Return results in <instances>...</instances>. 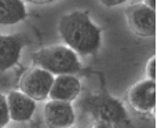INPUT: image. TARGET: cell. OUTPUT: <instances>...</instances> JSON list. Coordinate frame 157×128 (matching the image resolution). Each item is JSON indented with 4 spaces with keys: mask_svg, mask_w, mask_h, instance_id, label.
I'll use <instances>...</instances> for the list:
<instances>
[{
    "mask_svg": "<svg viewBox=\"0 0 157 128\" xmlns=\"http://www.w3.org/2000/svg\"><path fill=\"white\" fill-rule=\"evenodd\" d=\"M81 115L91 119L94 123H102L114 128L124 126L128 121L123 104L108 92H92L78 102Z\"/></svg>",
    "mask_w": 157,
    "mask_h": 128,
    "instance_id": "7a4b0ae2",
    "label": "cell"
},
{
    "mask_svg": "<svg viewBox=\"0 0 157 128\" xmlns=\"http://www.w3.org/2000/svg\"><path fill=\"white\" fill-rule=\"evenodd\" d=\"M68 128H76V127H68Z\"/></svg>",
    "mask_w": 157,
    "mask_h": 128,
    "instance_id": "ac0fdd59",
    "label": "cell"
},
{
    "mask_svg": "<svg viewBox=\"0 0 157 128\" xmlns=\"http://www.w3.org/2000/svg\"><path fill=\"white\" fill-rule=\"evenodd\" d=\"M81 92V83L73 74L55 76L50 90L48 98L51 101H61L72 104Z\"/></svg>",
    "mask_w": 157,
    "mask_h": 128,
    "instance_id": "9c48e42d",
    "label": "cell"
},
{
    "mask_svg": "<svg viewBox=\"0 0 157 128\" xmlns=\"http://www.w3.org/2000/svg\"><path fill=\"white\" fill-rule=\"evenodd\" d=\"M127 21L130 28L139 36L153 37L156 35V10L144 3L132 4L127 8Z\"/></svg>",
    "mask_w": 157,
    "mask_h": 128,
    "instance_id": "5b68a950",
    "label": "cell"
},
{
    "mask_svg": "<svg viewBox=\"0 0 157 128\" xmlns=\"http://www.w3.org/2000/svg\"><path fill=\"white\" fill-rule=\"evenodd\" d=\"M32 61L36 68L51 73L52 76L61 74H76L80 72L81 63L78 55L66 46H51L35 51Z\"/></svg>",
    "mask_w": 157,
    "mask_h": 128,
    "instance_id": "3957f363",
    "label": "cell"
},
{
    "mask_svg": "<svg viewBox=\"0 0 157 128\" xmlns=\"http://www.w3.org/2000/svg\"><path fill=\"white\" fill-rule=\"evenodd\" d=\"M26 15L22 0H0V25H15L24 21Z\"/></svg>",
    "mask_w": 157,
    "mask_h": 128,
    "instance_id": "8fae6325",
    "label": "cell"
},
{
    "mask_svg": "<svg viewBox=\"0 0 157 128\" xmlns=\"http://www.w3.org/2000/svg\"><path fill=\"white\" fill-rule=\"evenodd\" d=\"M54 76L40 68H32L26 70L19 79V91L33 99L35 102L48 98Z\"/></svg>",
    "mask_w": 157,
    "mask_h": 128,
    "instance_id": "277c9868",
    "label": "cell"
},
{
    "mask_svg": "<svg viewBox=\"0 0 157 128\" xmlns=\"http://www.w3.org/2000/svg\"><path fill=\"white\" fill-rule=\"evenodd\" d=\"M10 123V115H8V106L6 101V95L0 92V128H4Z\"/></svg>",
    "mask_w": 157,
    "mask_h": 128,
    "instance_id": "7c38bea8",
    "label": "cell"
},
{
    "mask_svg": "<svg viewBox=\"0 0 157 128\" xmlns=\"http://www.w3.org/2000/svg\"><path fill=\"white\" fill-rule=\"evenodd\" d=\"M22 2L35 3V4H47V3H52V2H55V0H22Z\"/></svg>",
    "mask_w": 157,
    "mask_h": 128,
    "instance_id": "9a60e30c",
    "label": "cell"
},
{
    "mask_svg": "<svg viewBox=\"0 0 157 128\" xmlns=\"http://www.w3.org/2000/svg\"><path fill=\"white\" fill-rule=\"evenodd\" d=\"M58 32L65 46L77 55H91L101 47V29L87 11H72L61 17Z\"/></svg>",
    "mask_w": 157,
    "mask_h": 128,
    "instance_id": "6da1fadb",
    "label": "cell"
},
{
    "mask_svg": "<svg viewBox=\"0 0 157 128\" xmlns=\"http://www.w3.org/2000/svg\"><path fill=\"white\" fill-rule=\"evenodd\" d=\"M8 106L10 120L17 123H25L32 119L36 110V102L22 94L21 91H11L6 96Z\"/></svg>",
    "mask_w": 157,
    "mask_h": 128,
    "instance_id": "30bf717a",
    "label": "cell"
},
{
    "mask_svg": "<svg viewBox=\"0 0 157 128\" xmlns=\"http://www.w3.org/2000/svg\"><path fill=\"white\" fill-rule=\"evenodd\" d=\"M44 121L50 128H68L76 121V112L72 104L50 99L44 105Z\"/></svg>",
    "mask_w": 157,
    "mask_h": 128,
    "instance_id": "52a82bcc",
    "label": "cell"
},
{
    "mask_svg": "<svg viewBox=\"0 0 157 128\" xmlns=\"http://www.w3.org/2000/svg\"><path fill=\"white\" fill-rule=\"evenodd\" d=\"M127 0H99V3L102 6H105V7L108 8H112V7H116V6H120L123 4V3H125Z\"/></svg>",
    "mask_w": 157,
    "mask_h": 128,
    "instance_id": "5bb4252c",
    "label": "cell"
},
{
    "mask_svg": "<svg viewBox=\"0 0 157 128\" xmlns=\"http://www.w3.org/2000/svg\"><path fill=\"white\" fill-rule=\"evenodd\" d=\"M144 4L150 7L152 10H156V0H144Z\"/></svg>",
    "mask_w": 157,
    "mask_h": 128,
    "instance_id": "2e32d148",
    "label": "cell"
},
{
    "mask_svg": "<svg viewBox=\"0 0 157 128\" xmlns=\"http://www.w3.org/2000/svg\"><path fill=\"white\" fill-rule=\"evenodd\" d=\"M90 128H112V127L106 126V124H102V123H94Z\"/></svg>",
    "mask_w": 157,
    "mask_h": 128,
    "instance_id": "e0dca14e",
    "label": "cell"
},
{
    "mask_svg": "<svg viewBox=\"0 0 157 128\" xmlns=\"http://www.w3.org/2000/svg\"><path fill=\"white\" fill-rule=\"evenodd\" d=\"M26 44L28 40L22 35H0V72L19 62L22 48Z\"/></svg>",
    "mask_w": 157,
    "mask_h": 128,
    "instance_id": "ba28073f",
    "label": "cell"
},
{
    "mask_svg": "<svg viewBox=\"0 0 157 128\" xmlns=\"http://www.w3.org/2000/svg\"><path fill=\"white\" fill-rule=\"evenodd\" d=\"M128 104L135 112L147 115L156 107V81L142 80L128 91Z\"/></svg>",
    "mask_w": 157,
    "mask_h": 128,
    "instance_id": "8992f818",
    "label": "cell"
},
{
    "mask_svg": "<svg viewBox=\"0 0 157 128\" xmlns=\"http://www.w3.org/2000/svg\"><path fill=\"white\" fill-rule=\"evenodd\" d=\"M146 76L147 80L156 81V57H152L146 63Z\"/></svg>",
    "mask_w": 157,
    "mask_h": 128,
    "instance_id": "4fadbf2b",
    "label": "cell"
}]
</instances>
